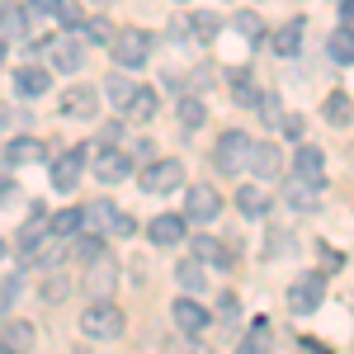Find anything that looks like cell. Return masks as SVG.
Wrapping results in <instances>:
<instances>
[{
  "label": "cell",
  "instance_id": "48",
  "mask_svg": "<svg viewBox=\"0 0 354 354\" xmlns=\"http://www.w3.org/2000/svg\"><path fill=\"white\" fill-rule=\"evenodd\" d=\"M340 19H345V24L354 19V0H340Z\"/></svg>",
  "mask_w": 354,
  "mask_h": 354
},
{
  "label": "cell",
  "instance_id": "18",
  "mask_svg": "<svg viewBox=\"0 0 354 354\" xmlns=\"http://www.w3.org/2000/svg\"><path fill=\"white\" fill-rule=\"evenodd\" d=\"M189 245H194V255H198L203 265H213V270H227V265H232V250H227L218 236H189Z\"/></svg>",
  "mask_w": 354,
  "mask_h": 354
},
{
  "label": "cell",
  "instance_id": "3",
  "mask_svg": "<svg viewBox=\"0 0 354 354\" xmlns=\"http://www.w3.org/2000/svg\"><path fill=\"white\" fill-rule=\"evenodd\" d=\"M250 137L241 133V128H232V133H222L218 137V151H213V161H218L222 175H241L245 165H250Z\"/></svg>",
  "mask_w": 354,
  "mask_h": 354
},
{
  "label": "cell",
  "instance_id": "45",
  "mask_svg": "<svg viewBox=\"0 0 354 354\" xmlns=\"http://www.w3.org/2000/svg\"><path fill=\"white\" fill-rule=\"evenodd\" d=\"M133 232H137V222L128 218V213H118V222H113V232H109V236H133Z\"/></svg>",
  "mask_w": 354,
  "mask_h": 354
},
{
  "label": "cell",
  "instance_id": "50",
  "mask_svg": "<svg viewBox=\"0 0 354 354\" xmlns=\"http://www.w3.org/2000/svg\"><path fill=\"white\" fill-rule=\"evenodd\" d=\"M0 260H5V241H0Z\"/></svg>",
  "mask_w": 354,
  "mask_h": 354
},
{
  "label": "cell",
  "instance_id": "7",
  "mask_svg": "<svg viewBox=\"0 0 354 354\" xmlns=\"http://www.w3.org/2000/svg\"><path fill=\"white\" fill-rule=\"evenodd\" d=\"M170 317H175V326H180V330H189V335L208 330V322H213V312H208V307L198 302V293H185V298H175Z\"/></svg>",
  "mask_w": 354,
  "mask_h": 354
},
{
  "label": "cell",
  "instance_id": "33",
  "mask_svg": "<svg viewBox=\"0 0 354 354\" xmlns=\"http://www.w3.org/2000/svg\"><path fill=\"white\" fill-rule=\"evenodd\" d=\"M180 123H185L189 133H198V128L208 123V109H203V100H194V95H185V100H180Z\"/></svg>",
  "mask_w": 354,
  "mask_h": 354
},
{
  "label": "cell",
  "instance_id": "36",
  "mask_svg": "<svg viewBox=\"0 0 354 354\" xmlns=\"http://www.w3.org/2000/svg\"><path fill=\"white\" fill-rule=\"evenodd\" d=\"M85 38L90 43H113V24L104 15H95V19H85Z\"/></svg>",
  "mask_w": 354,
  "mask_h": 354
},
{
  "label": "cell",
  "instance_id": "9",
  "mask_svg": "<svg viewBox=\"0 0 354 354\" xmlns=\"http://www.w3.org/2000/svg\"><path fill=\"white\" fill-rule=\"evenodd\" d=\"M81 161H85L81 147H76V151H62V156L53 161L48 180H53V189H57V194H71L76 185H81Z\"/></svg>",
  "mask_w": 354,
  "mask_h": 354
},
{
  "label": "cell",
  "instance_id": "35",
  "mask_svg": "<svg viewBox=\"0 0 354 354\" xmlns=\"http://www.w3.org/2000/svg\"><path fill=\"white\" fill-rule=\"evenodd\" d=\"M194 33H198V43H213V38H218V15H213V10H194Z\"/></svg>",
  "mask_w": 354,
  "mask_h": 354
},
{
  "label": "cell",
  "instance_id": "12",
  "mask_svg": "<svg viewBox=\"0 0 354 354\" xmlns=\"http://www.w3.org/2000/svg\"><path fill=\"white\" fill-rule=\"evenodd\" d=\"M48 53H53V66H57V71H66V76H76V71H81V62H85L81 38H53V43H48Z\"/></svg>",
  "mask_w": 354,
  "mask_h": 354
},
{
  "label": "cell",
  "instance_id": "37",
  "mask_svg": "<svg viewBox=\"0 0 354 354\" xmlns=\"http://www.w3.org/2000/svg\"><path fill=\"white\" fill-rule=\"evenodd\" d=\"M57 19H62L66 28H81V24H85V5H81V0H62Z\"/></svg>",
  "mask_w": 354,
  "mask_h": 354
},
{
  "label": "cell",
  "instance_id": "30",
  "mask_svg": "<svg viewBox=\"0 0 354 354\" xmlns=\"http://www.w3.org/2000/svg\"><path fill=\"white\" fill-rule=\"evenodd\" d=\"M227 90H232L236 104H260V90H255V76L250 71H232L227 76Z\"/></svg>",
  "mask_w": 354,
  "mask_h": 354
},
{
  "label": "cell",
  "instance_id": "31",
  "mask_svg": "<svg viewBox=\"0 0 354 354\" xmlns=\"http://www.w3.org/2000/svg\"><path fill=\"white\" fill-rule=\"evenodd\" d=\"M326 48H330V62H345V66H350V62H354V28L340 24L335 33H330Z\"/></svg>",
  "mask_w": 354,
  "mask_h": 354
},
{
  "label": "cell",
  "instance_id": "43",
  "mask_svg": "<svg viewBox=\"0 0 354 354\" xmlns=\"http://www.w3.org/2000/svg\"><path fill=\"white\" fill-rule=\"evenodd\" d=\"M255 109L265 113V123H274V118H279V95H260V104H255Z\"/></svg>",
  "mask_w": 354,
  "mask_h": 354
},
{
  "label": "cell",
  "instance_id": "39",
  "mask_svg": "<svg viewBox=\"0 0 354 354\" xmlns=\"http://www.w3.org/2000/svg\"><path fill=\"white\" fill-rule=\"evenodd\" d=\"M293 255V232H274V241H265V260Z\"/></svg>",
  "mask_w": 354,
  "mask_h": 354
},
{
  "label": "cell",
  "instance_id": "15",
  "mask_svg": "<svg viewBox=\"0 0 354 354\" xmlns=\"http://www.w3.org/2000/svg\"><path fill=\"white\" fill-rule=\"evenodd\" d=\"M0 345L15 350V354H28L38 345V330L28 326V322H5V326H0Z\"/></svg>",
  "mask_w": 354,
  "mask_h": 354
},
{
  "label": "cell",
  "instance_id": "38",
  "mask_svg": "<svg viewBox=\"0 0 354 354\" xmlns=\"http://www.w3.org/2000/svg\"><path fill=\"white\" fill-rule=\"evenodd\" d=\"M270 335H274V330H270V322H255V326H250V335H245V345H241V350H245V354L265 350V345H270Z\"/></svg>",
  "mask_w": 354,
  "mask_h": 354
},
{
  "label": "cell",
  "instance_id": "2",
  "mask_svg": "<svg viewBox=\"0 0 354 354\" xmlns=\"http://www.w3.org/2000/svg\"><path fill=\"white\" fill-rule=\"evenodd\" d=\"M109 53L118 66H147V57H151V33L147 28H118L113 33V43H109Z\"/></svg>",
  "mask_w": 354,
  "mask_h": 354
},
{
  "label": "cell",
  "instance_id": "23",
  "mask_svg": "<svg viewBox=\"0 0 354 354\" xmlns=\"http://www.w3.org/2000/svg\"><path fill=\"white\" fill-rule=\"evenodd\" d=\"M5 161H10V165L43 161V142H38V137H15V142H5Z\"/></svg>",
  "mask_w": 354,
  "mask_h": 354
},
{
  "label": "cell",
  "instance_id": "17",
  "mask_svg": "<svg viewBox=\"0 0 354 354\" xmlns=\"http://www.w3.org/2000/svg\"><path fill=\"white\" fill-rule=\"evenodd\" d=\"M113 283H118V265H113V260H104V255H100V260H90V274H85V288H90L95 298H104V293H109Z\"/></svg>",
  "mask_w": 354,
  "mask_h": 354
},
{
  "label": "cell",
  "instance_id": "27",
  "mask_svg": "<svg viewBox=\"0 0 354 354\" xmlns=\"http://www.w3.org/2000/svg\"><path fill=\"white\" fill-rule=\"evenodd\" d=\"M28 15H33V10H24V5H10V0H0V33H5V38H24Z\"/></svg>",
  "mask_w": 354,
  "mask_h": 354
},
{
  "label": "cell",
  "instance_id": "49",
  "mask_svg": "<svg viewBox=\"0 0 354 354\" xmlns=\"http://www.w3.org/2000/svg\"><path fill=\"white\" fill-rule=\"evenodd\" d=\"M5 53H10V48H5V33H0V62H5Z\"/></svg>",
  "mask_w": 354,
  "mask_h": 354
},
{
  "label": "cell",
  "instance_id": "20",
  "mask_svg": "<svg viewBox=\"0 0 354 354\" xmlns=\"http://www.w3.org/2000/svg\"><path fill=\"white\" fill-rule=\"evenodd\" d=\"M175 283H180L185 293H203V288H208V274H203V260H198V255H189V260H180V265H175Z\"/></svg>",
  "mask_w": 354,
  "mask_h": 354
},
{
  "label": "cell",
  "instance_id": "32",
  "mask_svg": "<svg viewBox=\"0 0 354 354\" xmlns=\"http://www.w3.org/2000/svg\"><path fill=\"white\" fill-rule=\"evenodd\" d=\"M38 293H43V302H53V307H57V302H66V293H71V279H66L62 270H48Z\"/></svg>",
  "mask_w": 354,
  "mask_h": 354
},
{
  "label": "cell",
  "instance_id": "26",
  "mask_svg": "<svg viewBox=\"0 0 354 354\" xmlns=\"http://www.w3.org/2000/svg\"><path fill=\"white\" fill-rule=\"evenodd\" d=\"M48 227H53L57 241H71V236L85 227V208H62V213H53V218H48Z\"/></svg>",
  "mask_w": 354,
  "mask_h": 354
},
{
  "label": "cell",
  "instance_id": "28",
  "mask_svg": "<svg viewBox=\"0 0 354 354\" xmlns=\"http://www.w3.org/2000/svg\"><path fill=\"white\" fill-rule=\"evenodd\" d=\"M236 208H241L245 218H265L270 213V194L260 189V185H241L236 189Z\"/></svg>",
  "mask_w": 354,
  "mask_h": 354
},
{
  "label": "cell",
  "instance_id": "14",
  "mask_svg": "<svg viewBox=\"0 0 354 354\" xmlns=\"http://www.w3.org/2000/svg\"><path fill=\"white\" fill-rule=\"evenodd\" d=\"M317 194H322V180H312V175H293L288 189H283V198H288L293 208H317V203H322Z\"/></svg>",
  "mask_w": 354,
  "mask_h": 354
},
{
  "label": "cell",
  "instance_id": "25",
  "mask_svg": "<svg viewBox=\"0 0 354 354\" xmlns=\"http://www.w3.org/2000/svg\"><path fill=\"white\" fill-rule=\"evenodd\" d=\"M322 118H326L330 128H350L354 123V104H350V95H326V104H322Z\"/></svg>",
  "mask_w": 354,
  "mask_h": 354
},
{
  "label": "cell",
  "instance_id": "44",
  "mask_svg": "<svg viewBox=\"0 0 354 354\" xmlns=\"http://www.w3.org/2000/svg\"><path fill=\"white\" fill-rule=\"evenodd\" d=\"M218 312H222V317H227V322H236V317H241V302H236V298H232V293H227V298L218 302Z\"/></svg>",
  "mask_w": 354,
  "mask_h": 354
},
{
  "label": "cell",
  "instance_id": "16",
  "mask_svg": "<svg viewBox=\"0 0 354 354\" xmlns=\"http://www.w3.org/2000/svg\"><path fill=\"white\" fill-rule=\"evenodd\" d=\"M302 38H307V24H302V19H288V24H283V28L270 38V48H274L279 57H298V53H302Z\"/></svg>",
  "mask_w": 354,
  "mask_h": 354
},
{
  "label": "cell",
  "instance_id": "1",
  "mask_svg": "<svg viewBox=\"0 0 354 354\" xmlns=\"http://www.w3.org/2000/svg\"><path fill=\"white\" fill-rule=\"evenodd\" d=\"M81 335H90V340H118L123 335V312L109 298H95L81 312Z\"/></svg>",
  "mask_w": 354,
  "mask_h": 354
},
{
  "label": "cell",
  "instance_id": "19",
  "mask_svg": "<svg viewBox=\"0 0 354 354\" xmlns=\"http://www.w3.org/2000/svg\"><path fill=\"white\" fill-rule=\"evenodd\" d=\"M293 170H298V175H312V180H322V175H326V156H322V147H312V142L302 137L298 156H293Z\"/></svg>",
  "mask_w": 354,
  "mask_h": 354
},
{
  "label": "cell",
  "instance_id": "46",
  "mask_svg": "<svg viewBox=\"0 0 354 354\" xmlns=\"http://www.w3.org/2000/svg\"><path fill=\"white\" fill-rule=\"evenodd\" d=\"M28 10H33V15H57L62 0H28Z\"/></svg>",
  "mask_w": 354,
  "mask_h": 354
},
{
  "label": "cell",
  "instance_id": "47",
  "mask_svg": "<svg viewBox=\"0 0 354 354\" xmlns=\"http://www.w3.org/2000/svg\"><path fill=\"white\" fill-rule=\"evenodd\" d=\"M113 142H123V123H109L104 128V147H113Z\"/></svg>",
  "mask_w": 354,
  "mask_h": 354
},
{
  "label": "cell",
  "instance_id": "6",
  "mask_svg": "<svg viewBox=\"0 0 354 354\" xmlns=\"http://www.w3.org/2000/svg\"><path fill=\"white\" fill-rule=\"evenodd\" d=\"M90 170H95V180H100V185H118V180H128V175H133V156H128L123 147H104V151L95 156Z\"/></svg>",
  "mask_w": 354,
  "mask_h": 354
},
{
  "label": "cell",
  "instance_id": "4",
  "mask_svg": "<svg viewBox=\"0 0 354 354\" xmlns=\"http://www.w3.org/2000/svg\"><path fill=\"white\" fill-rule=\"evenodd\" d=\"M137 180H142L147 194H175L185 185V161H151Z\"/></svg>",
  "mask_w": 354,
  "mask_h": 354
},
{
  "label": "cell",
  "instance_id": "40",
  "mask_svg": "<svg viewBox=\"0 0 354 354\" xmlns=\"http://www.w3.org/2000/svg\"><path fill=\"white\" fill-rule=\"evenodd\" d=\"M100 236H104V232H90V236H81V241L71 245V250H76V260H85V265H90V260H100Z\"/></svg>",
  "mask_w": 354,
  "mask_h": 354
},
{
  "label": "cell",
  "instance_id": "24",
  "mask_svg": "<svg viewBox=\"0 0 354 354\" xmlns=\"http://www.w3.org/2000/svg\"><path fill=\"white\" fill-rule=\"evenodd\" d=\"M156 109H161L156 90H147V85H142V90L133 95V104L123 109V118H128V123H151V118H156Z\"/></svg>",
  "mask_w": 354,
  "mask_h": 354
},
{
  "label": "cell",
  "instance_id": "34",
  "mask_svg": "<svg viewBox=\"0 0 354 354\" xmlns=\"http://www.w3.org/2000/svg\"><path fill=\"white\" fill-rule=\"evenodd\" d=\"M236 33L250 38V43H260V38H265V19H260L255 10H236Z\"/></svg>",
  "mask_w": 354,
  "mask_h": 354
},
{
  "label": "cell",
  "instance_id": "11",
  "mask_svg": "<svg viewBox=\"0 0 354 354\" xmlns=\"http://www.w3.org/2000/svg\"><path fill=\"white\" fill-rule=\"evenodd\" d=\"M95 109H100V90L95 85H71L62 95V113L66 118H95Z\"/></svg>",
  "mask_w": 354,
  "mask_h": 354
},
{
  "label": "cell",
  "instance_id": "5",
  "mask_svg": "<svg viewBox=\"0 0 354 354\" xmlns=\"http://www.w3.org/2000/svg\"><path fill=\"white\" fill-rule=\"evenodd\" d=\"M322 298H326V279H322V274H302L298 283L288 288V312L307 317V312H317V307H322Z\"/></svg>",
  "mask_w": 354,
  "mask_h": 354
},
{
  "label": "cell",
  "instance_id": "10",
  "mask_svg": "<svg viewBox=\"0 0 354 354\" xmlns=\"http://www.w3.org/2000/svg\"><path fill=\"white\" fill-rule=\"evenodd\" d=\"M185 232H189V218H180V213H161V218H151V227H147V241H151V245H180V241H185Z\"/></svg>",
  "mask_w": 354,
  "mask_h": 354
},
{
  "label": "cell",
  "instance_id": "13",
  "mask_svg": "<svg viewBox=\"0 0 354 354\" xmlns=\"http://www.w3.org/2000/svg\"><path fill=\"white\" fill-rule=\"evenodd\" d=\"M250 170H255L260 180H279V175H283L279 147H274V142H255V147H250Z\"/></svg>",
  "mask_w": 354,
  "mask_h": 354
},
{
  "label": "cell",
  "instance_id": "8",
  "mask_svg": "<svg viewBox=\"0 0 354 354\" xmlns=\"http://www.w3.org/2000/svg\"><path fill=\"white\" fill-rule=\"evenodd\" d=\"M222 213V198L213 185H194L189 194H185V218L189 222H213Z\"/></svg>",
  "mask_w": 354,
  "mask_h": 354
},
{
  "label": "cell",
  "instance_id": "29",
  "mask_svg": "<svg viewBox=\"0 0 354 354\" xmlns=\"http://www.w3.org/2000/svg\"><path fill=\"white\" fill-rule=\"evenodd\" d=\"M113 222H118V208H113L109 198H95V203L85 208V227H90V232H104V236H109Z\"/></svg>",
  "mask_w": 354,
  "mask_h": 354
},
{
  "label": "cell",
  "instance_id": "42",
  "mask_svg": "<svg viewBox=\"0 0 354 354\" xmlns=\"http://www.w3.org/2000/svg\"><path fill=\"white\" fill-rule=\"evenodd\" d=\"M15 298H19V274H10V279L0 283V307H5V312L15 307Z\"/></svg>",
  "mask_w": 354,
  "mask_h": 354
},
{
  "label": "cell",
  "instance_id": "22",
  "mask_svg": "<svg viewBox=\"0 0 354 354\" xmlns=\"http://www.w3.org/2000/svg\"><path fill=\"white\" fill-rule=\"evenodd\" d=\"M137 90H142V85H137V81H128V76H118V71H109V76H104V100H109L113 109H128Z\"/></svg>",
  "mask_w": 354,
  "mask_h": 354
},
{
  "label": "cell",
  "instance_id": "41",
  "mask_svg": "<svg viewBox=\"0 0 354 354\" xmlns=\"http://www.w3.org/2000/svg\"><path fill=\"white\" fill-rule=\"evenodd\" d=\"M279 128H283V133L293 137V142H302V137H307V118H302V113H288V118H283Z\"/></svg>",
  "mask_w": 354,
  "mask_h": 354
},
{
  "label": "cell",
  "instance_id": "21",
  "mask_svg": "<svg viewBox=\"0 0 354 354\" xmlns=\"http://www.w3.org/2000/svg\"><path fill=\"white\" fill-rule=\"evenodd\" d=\"M48 85H53V76H48L43 66H19V71H15V90H19L24 100H33V95H48Z\"/></svg>",
  "mask_w": 354,
  "mask_h": 354
}]
</instances>
